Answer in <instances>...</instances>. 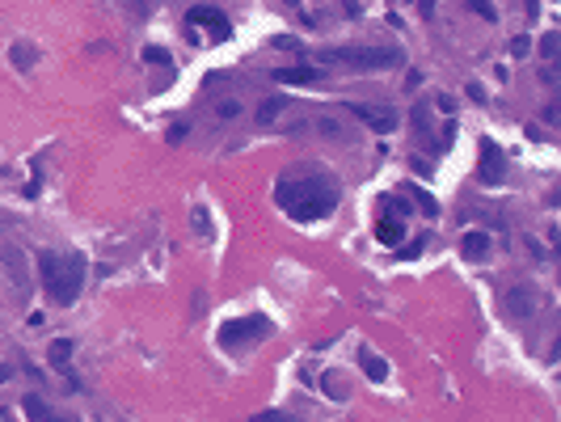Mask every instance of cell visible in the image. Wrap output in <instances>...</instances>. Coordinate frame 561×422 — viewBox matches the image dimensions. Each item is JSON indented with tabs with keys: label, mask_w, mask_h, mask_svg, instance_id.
<instances>
[{
	"label": "cell",
	"mask_w": 561,
	"mask_h": 422,
	"mask_svg": "<svg viewBox=\"0 0 561 422\" xmlns=\"http://www.w3.org/2000/svg\"><path fill=\"white\" fill-rule=\"evenodd\" d=\"M528 51H532V38H528V34H519V38H511V55H515V59H524Z\"/></svg>",
	"instance_id": "cell-20"
},
{
	"label": "cell",
	"mask_w": 561,
	"mask_h": 422,
	"mask_svg": "<svg viewBox=\"0 0 561 422\" xmlns=\"http://www.w3.org/2000/svg\"><path fill=\"white\" fill-rule=\"evenodd\" d=\"M270 321L266 317H232V321H224L220 325V347H228V351H241V347H253V342H262V338H270Z\"/></svg>",
	"instance_id": "cell-4"
},
{
	"label": "cell",
	"mask_w": 561,
	"mask_h": 422,
	"mask_svg": "<svg viewBox=\"0 0 561 422\" xmlns=\"http://www.w3.org/2000/svg\"><path fill=\"white\" fill-rule=\"evenodd\" d=\"M186 25H190V30H198V25H203V30L211 34V42H224V38L232 34L228 17H224V13H220L215 4H194V8L186 13Z\"/></svg>",
	"instance_id": "cell-5"
},
{
	"label": "cell",
	"mask_w": 561,
	"mask_h": 422,
	"mask_svg": "<svg viewBox=\"0 0 561 422\" xmlns=\"http://www.w3.org/2000/svg\"><path fill=\"white\" fill-rule=\"evenodd\" d=\"M469 4H473V13H477V17H486V21H498V8H494L490 0H469Z\"/></svg>",
	"instance_id": "cell-19"
},
{
	"label": "cell",
	"mask_w": 561,
	"mask_h": 422,
	"mask_svg": "<svg viewBox=\"0 0 561 422\" xmlns=\"http://www.w3.org/2000/svg\"><path fill=\"white\" fill-rule=\"evenodd\" d=\"M144 59H148V63H169V51H160V46H144Z\"/></svg>",
	"instance_id": "cell-22"
},
{
	"label": "cell",
	"mask_w": 561,
	"mask_h": 422,
	"mask_svg": "<svg viewBox=\"0 0 561 422\" xmlns=\"http://www.w3.org/2000/svg\"><path fill=\"white\" fill-rule=\"evenodd\" d=\"M38 279H42V292L55 304H72L84 287V258L46 249V254H38Z\"/></svg>",
	"instance_id": "cell-2"
},
{
	"label": "cell",
	"mask_w": 561,
	"mask_h": 422,
	"mask_svg": "<svg viewBox=\"0 0 561 422\" xmlns=\"http://www.w3.org/2000/svg\"><path fill=\"white\" fill-rule=\"evenodd\" d=\"M561 118V106H545V123H557Z\"/></svg>",
	"instance_id": "cell-26"
},
{
	"label": "cell",
	"mask_w": 561,
	"mask_h": 422,
	"mask_svg": "<svg viewBox=\"0 0 561 422\" xmlns=\"http://www.w3.org/2000/svg\"><path fill=\"white\" fill-rule=\"evenodd\" d=\"M401 59H405L401 46H334V51H321V63H346V68H359V72L397 68Z\"/></svg>",
	"instance_id": "cell-3"
},
{
	"label": "cell",
	"mask_w": 561,
	"mask_h": 422,
	"mask_svg": "<svg viewBox=\"0 0 561 422\" xmlns=\"http://www.w3.org/2000/svg\"><path fill=\"white\" fill-rule=\"evenodd\" d=\"M557 34H545V38H541V51H545V55H549V59H553V55H557Z\"/></svg>",
	"instance_id": "cell-24"
},
{
	"label": "cell",
	"mask_w": 561,
	"mask_h": 422,
	"mask_svg": "<svg viewBox=\"0 0 561 422\" xmlns=\"http://www.w3.org/2000/svg\"><path fill=\"white\" fill-rule=\"evenodd\" d=\"M477 178H481L486 186H498V182L507 178V156H503V148H498L494 139H481V161H477Z\"/></svg>",
	"instance_id": "cell-6"
},
{
	"label": "cell",
	"mask_w": 561,
	"mask_h": 422,
	"mask_svg": "<svg viewBox=\"0 0 561 422\" xmlns=\"http://www.w3.org/2000/svg\"><path fill=\"white\" fill-rule=\"evenodd\" d=\"M34 59H38V51H34L30 42H13V46H8V63H13V68H34Z\"/></svg>",
	"instance_id": "cell-14"
},
{
	"label": "cell",
	"mask_w": 561,
	"mask_h": 422,
	"mask_svg": "<svg viewBox=\"0 0 561 422\" xmlns=\"http://www.w3.org/2000/svg\"><path fill=\"white\" fill-rule=\"evenodd\" d=\"M279 85H313L321 72L317 68H304V63H296V68H279V72H270Z\"/></svg>",
	"instance_id": "cell-11"
},
{
	"label": "cell",
	"mask_w": 561,
	"mask_h": 422,
	"mask_svg": "<svg viewBox=\"0 0 561 422\" xmlns=\"http://www.w3.org/2000/svg\"><path fill=\"white\" fill-rule=\"evenodd\" d=\"M249 422H300V418H291V414H279V410H266V414H253Z\"/></svg>",
	"instance_id": "cell-21"
},
{
	"label": "cell",
	"mask_w": 561,
	"mask_h": 422,
	"mask_svg": "<svg viewBox=\"0 0 561 422\" xmlns=\"http://www.w3.org/2000/svg\"><path fill=\"white\" fill-rule=\"evenodd\" d=\"M405 190H410V199H414V203H418V207H422L427 216H439V203H435V199H431L427 190H418V186H405Z\"/></svg>",
	"instance_id": "cell-18"
},
{
	"label": "cell",
	"mask_w": 561,
	"mask_h": 422,
	"mask_svg": "<svg viewBox=\"0 0 561 422\" xmlns=\"http://www.w3.org/2000/svg\"><path fill=\"white\" fill-rule=\"evenodd\" d=\"M275 199H279V207L291 220H321V216H329L338 207L342 190L329 178H291V182L275 186Z\"/></svg>",
	"instance_id": "cell-1"
},
{
	"label": "cell",
	"mask_w": 561,
	"mask_h": 422,
	"mask_svg": "<svg viewBox=\"0 0 561 422\" xmlns=\"http://www.w3.org/2000/svg\"><path fill=\"white\" fill-rule=\"evenodd\" d=\"M346 110H351L359 123H367L376 135H389V131H397V123H401L397 110H389V106H346Z\"/></svg>",
	"instance_id": "cell-7"
},
{
	"label": "cell",
	"mask_w": 561,
	"mask_h": 422,
	"mask_svg": "<svg viewBox=\"0 0 561 422\" xmlns=\"http://www.w3.org/2000/svg\"><path fill=\"white\" fill-rule=\"evenodd\" d=\"M186 131H190V127H186V123H177V127L169 131V144H177V139H186Z\"/></svg>",
	"instance_id": "cell-25"
},
{
	"label": "cell",
	"mask_w": 561,
	"mask_h": 422,
	"mask_svg": "<svg viewBox=\"0 0 561 422\" xmlns=\"http://www.w3.org/2000/svg\"><path fill=\"white\" fill-rule=\"evenodd\" d=\"M283 110H287V101H283V97H270V101H262V110H258V123H262V127H270V123H275Z\"/></svg>",
	"instance_id": "cell-16"
},
{
	"label": "cell",
	"mask_w": 561,
	"mask_h": 422,
	"mask_svg": "<svg viewBox=\"0 0 561 422\" xmlns=\"http://www.w3.org/2000/svg\"><path fill=\"white\" fill-rule=\"evenodd\" d=\"M21 414H25V422H55L51 418V410H46V402H42L38 393L21 397Z\"/></svg>",
	"instance_id": "cell-13"
},
{
	"label": "cell",
	"mask_w": 561,
	"mask_h": 422,
	"mask_svg": "<svg viewBox=\"0 0 561 422\" xmlns=\"http://www.w3.org/2000/svg\"><path fill=\"white\" fill-rule=\"evenodd\" d=\"M376 237H380V245H397V241L405 237V228H401V220H389V216H384V220L376 224Z\"/></svg>",
	"instance_id": "cell-15"
},
{
	"label": "cell",
	"mask_w": 561,
	"mask_h": 422,
	"mask_svg": "<svg viewBox=\"0 0 561 422\" xmlns=\"http://www.w3.org/2000/svg\"><path fill=\"white\" fill-rule=\"evenodd\" d=\"M68 359H72V342H68V338H55V342H51V364H55L59 372H68Z\"/></svg>",
	"instance_id": "cell-17"
},
{
	"label": "cell",
	"mask_w": 561,
	"mask_h": 422,
	"mask_svg": "<svg viewBox=\"0 0 561 422\" xmlns=\"http://www.w3.org/2000/svg\"><path fill=\"white\" fill-rule=\"evenodd\" d=\"M460 254H465L469 262H481V258L490 254V232H481V228L465 232V237H460Z\"/></svg>",
	"instance_id": "cell-10"
},
{
	"label": "cell",
	"mask_w": 561,
	"mask_h": 422,
	"mask_svg": "<svg viewBox=\"0 0 561 422\" xmlns=\"http://www.w3.org/2000/svg\"><path fill=\"white\" fill-rule=\"evenodd\" d=\"M359 368L367 372V380H389V364L380 355H372L367 347H359Z\"/></svg>",
	"instance_id": "cell-12"
},
{
	"label": "cell",
	"mask_w": 561,
	"mask_h": 422,
	"mask_svg": "<svg viewBox=\"0 0 561 422\" xmlns=\"http://www.w3.org/2000/svg\"><path fill=\"white\" fill-rule=\"evenodd\" d=\"M8 376H13V364H0V385H4Z\"/></svg>",
	"instance_id": "cell-27"
},
{
	"label": "cell",
	"mask_w": 561,
	"mask_h": 422,
	"mask_svg": "<svg viewBox=\"0 0 561 422\" xmlns=\"http://www.w3.org/2000/svg\"><path fill=\"white\" fill-rule=\"evenodd\" d=\"M507 313H511V317H532V313H536V292L524 287V283H515V287L507 292Z\"/></svg>",
	"instance_id": "cell-8"
},
{
	"label": "cell",
	"mask_w": 561,
	"mask_h": 422,
	"mask_svg": "<svg viewBox=\"0 0 561 422\" xmlns=\"http://www.w3.org/2000/svg\"><path fill=\"white\" fill-rule=\"evenodd\" d=\"M215 114H220V118H237V114H241V106H237V101H220V106H215Z\"/></svg>",
	"instance_id": "cell-23"
},
{
	"label": "cell",
	"mask_w": 561,
	"mask_h": 422,
	"mask_svg": "<svg viewBox=\"0 0 561 422\" xmlns=\"http://www.w3.org/2000/svg\"><path fill=\"white\" fill-rule=\"evenodd\" d=\"M0 262H4V271H8V279H13V283H17V287L25 292V287H30V275H25V258H21V254H17L13 245H0Z\"/></svg>",
	"instance_id": "cell-9"
}]
</instances>
